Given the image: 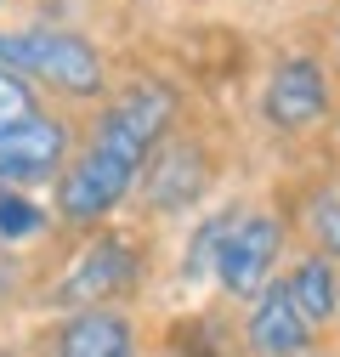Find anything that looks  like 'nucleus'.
Returning a JSON list of instances; mask_svg holds the SVG:
<instances>
[{"label": "nucleus", "instance_id": "obj_1", "mask_svg": "<svg viewBox=\"0 0 340 357\" xmlns=\"http://www.w3.org/2000/svg\"><path fill=\"white\" fill-rule=\"evenodd\" d=\"M176 125H182V85H170L159 74H137L114 85L91 108V119L79 125V148L52 188L57 227L79 238V233L108 227L119 210H131L148 159Z\"/></svg>", "mask_w": 340, "mask_h": 357}, {"label": "nucleus", "instance_id": "obj_2", "mask_svg": "<svg viewBox=\"0 0 340 357\" xmlns=\"http://www.w3.org/2000/svg\"><path fill=\"white\" fill-rule=\"evenodd\" d=\"M159 233L137 227V221H108L97 233H79L74 250L52 278H40V312H85V306H125L153 284L159 266Z\"/></svg>", "mask_w": 340, "mask_h": 357}, {"label": "nucleus", "instance_id": "obj_3", "mask_svg": "<svg viewBox=\"0 0 340 357\" xmlns=\"http://www.w3.org/2000/svg\"><path fill=\"white\" fill-rule=\"evenodd\" d=\"M0 68L23 74L40 97H52L68 114H91L114 91V68L108 52L97 46L85 29L63 23H23V29H0Z\"/></svg>", "mask_w": 340, "mask_h": 357}, {"label": "nucleus", "instance_id": "obj_4", "mask_svg": "<svg viewBox=\"0 0 340 357\" xmlns=\"http://www.w3.org/2000/svg\"><path fill=\"white\" fill-rule=\"evenodd\" d=\"M334 108H340V79L318 46H284L255 85V114L278 142H307L329 130Z\"/></svg>", "mask_w": 340, "mask_h": 357}, {"label": "nucleus", "instance_id": "obj_5", "mask_svg": "<svg viewBox=\"0 0 340 357\" xmlns=\"http://www.w3.org/2000/svg\"><path fill=\"white\" fill-rule=\"evenodd\" d=\"M216 193V153L199 130H170L159 142V153L148 159L142 182H137V227L159 233V227H187V221L204 210V199Z\"/></svg>", "mask_w": 340, "mask_h": 357}, {"label": "nucleus", "instance_id": "obj_6", "mask_svg": "<svg viewBox=\"0 0 340 357\" xmlns=\"http://www.w3.org/2000/svg\"><path fill=\"white\" fill-rule=\"evenodd\" d=\"M289 215L272 210V204H244L227 227V244H222V261H216V295L249 306L267 284L284 278V261H289Z\"/></svg>", "mask_w": 340, "mask_h": 357}, {"label": "nucleus", "instance_id": "obj_7", "mask_svg": "<svg viewBox=\"0 0 340 357\" xmlns=\"http://www.w3.org/2000/svg\"><path fill=\"white\" fill-rule=\"evenodd\" d=\"M74 148H79V119L68 108H40L34 119L0 130V188H23V193L57 188Z\"/></svg>", "mask_w": 340, "mask_h": 357}, {"label": "nucleus", "instance_id": "obj_8", "mask_svg": "<svg viewBox=\"0 0 340 357\" xmlns=\"http://www.w3.org/2000/svg\"><path fill=\"white\" fill-rule=\"evenodd\" d=\"M40 357H148L142 318L125 306H85V312H57L34 335Z\"/></svg>", "mask_w": 340, "mask_h": 357}, {"label": "nucleus", "instance_id": "obj_9", "mask_svg": "<svg viewBox=\"0 0 340 357\" xmlns=\"http://www.w3.org/2000/svg\"><path fill=\"white\" fill-rule=\"evenodd\" d=\"M233 329H238V351H244V357H307L312 346H323V340L312 335V324L295 312L284 278L255 295V301L238 312Z\"/></svg>", "mask_w": 340, "mask_h": 357}, {"label": "nucleus", "instance_id": "obj_10", "mask_svg": "<svg viewBox=\"0 0 340 357\" xmlns=\"http://www.w3.org/2000/svg\"><path fill=\"white\" fill-rule=\"evenodd\" d=\"M284 289L295 301V312L312 324V335H334L340 324V261L318 255V250H301L289 266H284Z\"/></svg>", "mask_w": 340, "mask_h": 357}, {"label": "nucleus", "instance_id": "obj_11", "mask_svg": "<svg viewBox=\"0 0 340 357\" xmlns=\"http://www.w3.org/2000/svg\"><path fill=\"white\" fill-rule=\"evenodd\" d=\"M238 210H244V199H227V204H210L187 221V238L176 250V289L216 284V261H222V244H227V227Z\"/></svg>", "mask_w": 340, "mask_h": 357}, {"label": "nucleus", "instance_id": "obj_12", "mask_svg": "<svg viewBox=\"0 0 340 357\" xmlns=\"http://www.w3.org/2000/svg\"><path fill=\"white\" fill-rule=\"evenodd\" d=\"M289 227L301 233V250H318V255L340 261V176H323V182H312L301 193Z\"/></svg>", "mask_w": 340, "mask_h": 357}, {"label": "nucleus", "instance_id": "obj_13", "mask_svg": "<svg viewBox=\"0 0 340 357\" xmlns=\"http://www.w3.org/2000/svg\"><path fill=\"white\" fill-rule=\"evenodd\" d=\"M52 233H57V215H52V204H40V193L0 188V250H23Z\"/></svg>", "mask_w": 340, "mask_h": 357}, {"label": "nucleus", "instance_id": "obj_14", "mask_svg": "<svg viewBox=\"0 0 340 357\" xmlns=\"http://www.w3.org/2000/svg\"><path fill=\"white\" fill-rule=\"evenodd\" d=\"M227 346H238V329H227L210 312H187V318L170 329L164 357H227Z\"/></svg>", "mask_w": 340, "mask_h": 357}, {"label": "nucleus", "instance_id": "obj_15", "mask_svg": "<svg viewBox=\"0 0 340 357\" xmlns=\"http://www.w3.org/2000/svg\"><path fill=\"white\" fill-rule=\"evenodd\" d=\"M40 108H52V102L40 97L34 85L23 79V74L0 68V130H12V125H23V119H34Z\"/></svg>", "mask_w": 340, "mask_h": 357}, {"label": "nucleus", "instance_id": "obj_16", "mask_svg": "<svg viewBox=\"0 0 340 357\" xmlns=\"http://www.w3.org/2000/svg\"><path fill=\"white\" fill-rule=\"evenodd\" d=\"M329 68H334V79H340V12H334V23H329Z\"/></svg>", "mask_w": 340, "mask_h": 357}, {"label": "nucleus", "instance_id": "obj_17", "mask_svg": "<svg viewBox=\"0 0 340 357\" xmlns=\"http://www.w3.org/2000/svg\"><path fill=\"white\" fill-rule=\"evenodd\" d=\"M307 357H340V346H312Z\"/></svg>", "mask_w": 340, "mask_h": 357}, {"label": "nucleus", "instance_id": "obj_18", "mask_svg": "<svg viewBox=\"0 0 340 357\" xmlns=\"http://www.w3.org/2000/svg\"><path fill=\"white\" fill-rule=\"evenodd\" d=\"M0 357H29V351L23 346H0Z\"/></svg>", "mask_w": 340, "mask_h": 357}, {"label": "nucleus", "instance_id": "obj_19", "mask_svg": "<svg viewBox=\"0 0 340 357\" xmlns=\"http://www.w3.org/2000/svg\"><path fill=\"white\" fill-rule=\"evenodd\" d=\"M233 6H278V0H233Z\"/></svg>", "mask_w": 340, "mask_h": 357}, {"label": "nucleus", "instance_id": "obj_20", "mask_svg": "<svg viewBox=\"0 0 340 357\" xmlns=\"http://www.w3.org/2000/svg\"><path fill=\"white\" fill-rule=\"evenodd\" d=\"M329 130H334V142H340V108H334V125H329Z\"/></svg>", "mask_w": 340, "mask_h": 357}, {"label": "nucleus", "instance_id": "obj_21", "mask_svg": "<svg viewBox=\"0 0 340 357\" xmlns=\"http://www.w3.org/2000/svg\"><path fill=\"white\" fill-rule=\"evenodd\" d=\"M148 357H164V351H148Z\"/></svg>", "mask_w": 340, "mask_h": 357}, {"label": "nucleus", "instance_id": "obj_22", "mask_svg": "<svg viewBox=\"0 0 340 357\" xmlns=\"http://www.w3.org/2000/svg\"><path fill=\"white\" fill-rule=\"evenodd\" d=\"M0 12H6V0H0Z\"/></svg>", "mask_w": 340, "mask_h": 357}, {"label": "nucleus", "instance_id": "obj_23", "mask_svg": "<svg viewBox=\"0 0 340 357\" xmlns=\"http://www.w3.org/2000/svg\"><path fill=\"white\" fill-rule=\"evenodd\" d=\"M334 329H340V324H334Z\"/></svg>", "mask_w": 340, "mask_h": 357}]
</instances>
